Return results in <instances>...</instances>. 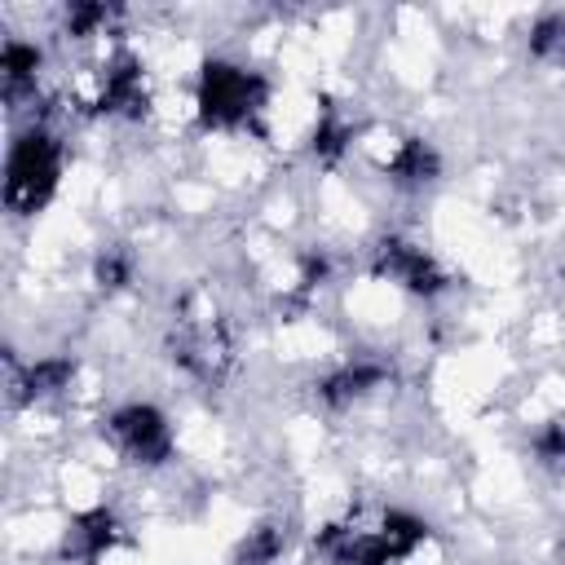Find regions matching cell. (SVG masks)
Wrapping results in <instances>:
<instances>
[{
	"mask_svg": "<svg viewBox=\"0 0 565 565\" xmlns=\"http://www.w3.org/2000/svg\"><path fill=\"white\" fill-rule=\"evenodd\" d=\"M530 450L543 468H565V424H543L534 437H530Z\"/></svg>",
	"mask_w": 565,
	"mask_h": 565,
	"instance_id": "cell-18",
	"label": "cell"
},
{
	"mask_svg": "<svg viewBox=\"0 0 565 565\" xmlns=\"http://www.w3.org/2000/svg\"><path fill=\"white\" fill-rule=\"evenodd\" d=\"M110 18H115V9H110V4L75 0V4H66L62 26H66V35H75V40H88V35H102V31L110 26Z\"/></svg>",
	"mask_w": 565,
	"mask_h": 565,
	"instance_id": "cell-16",
	"label": "cell"
},
{
	"mask_svg": "<svg viewBox=\"0 0 565 565\" xmlns=\"http://www.w3.org/2000/svg\"><path fill=\"white\" fill-rule=\"evenodd\" d=\"M384 177L393 185H402V190H424V185H433L441 177V154L424 137H402L384 159Z\"/></svg>",
	"mask_w": 565,
	"mask_h": 565,
	"instance_id": "cell-11",
	"label": "cell"
},
{
	"mask_svg": "<svg viewBox=\"0 0 565 565\" xmlns=\"http://www.w3.org/2000/svg\"><path fill=\"white\" fill-rule=\"evenodd\" d=\"M327 274H331V265H327V256H322V252H305V256H300V287H305V291L322 287V282H327Z\"/></svg>",
	"mask_w": 565,
	"mask_h": 565,
	"instance_id": "cell-19",
	"label": "cell"
},
{
	"mask_svg": "<svg viewBox=\"0 0 565 565\" xmlns=\"http://www.w3.org/2000/svg\"><path fill=\"white\" fill-rule=\"evenodd\" d=\"M349 141H353V124H344L335 110H327V115L318 119L313 137H309V150H313L318 163H335V159L349 150Z\"/></svg>",
	"mask_w": 565,
	"mask_h": 565,
	"instance_id": "cell-14",
	"label": "cell"
},
{
	"mask_svg": "<svg viewBox=\"0 0 565 565\" xmlns=\"http://www.w3.org/2000/svg\"><path fill=\"white\" fill-rule=\"evenodd\" d=\"M119 539H124L119 516L110 508H88V512L71 516L66 539H62V561L66 565H97Z\"/></svg>",
	"mask_w": 565,
	"mask_h": 565,
	"instance_id": "cell-9",
	"label": "cell"
},
{
	"mask_svg": "<svg viewBox=\"0 0 565 565\" xmlns=\"http://www.w3.org/2000/svg\"><path fill=\"white\" fill-rule=\"evenodd\" d=\"M428 521L406 512V508H384L371 525L358 516L327 521L313 530V547L331 565H402L428 543Z\"/></svg>",
	"mask_w": 565,
	"mask_h": 565,
	"instance_id": "cell-1",
	"label": "cell"
},
{
	"mask_svg": "<svg viewBox=\"0 0 565 565\" xmlns=\"http://www.w3.org/2000/svg\"><path fill=\"white\" fill-rule=\"evenodd\" d=\"M269 102V84L265 75L230 62V57H207L199 66V79H194V110H199V124L203 128H216V132H230V128H243L252 124Z\"/></svg>",
	"mask_w": 565,
	"mask_h": 565,
	"instance_id": "cell-3",
	"label": "cell"
},
{
	"mask_svg": "<svg viewBox=\"0 0 565 565\" xmlns=\"http://www.w3.org/2000/svg\"><path fill=\"white\" fill-rule=\"evenodd\" d=\"M62 181V141L44 124L22 128L4 154V207L13 216H35L49 207Z\"/></svg>",
	"mask_w": 565,
	"mask_h": 565,
	"instance_id": "cell-2",
	"label": "cell"
},
{
	"mask_svg": "<svg viewBox=\"0 0 565 565\" xmlns=\"http://www.w3.org/2000/svg\"><path fill=\"white\" fill-rule=\"evenodd\" d=\"M282 547H287V534H282L274 521H260V525H252V530L238 539L230 565H278Z\"/></svg>",
	"mask_w": 565,
	"mask_h": 565,
	"instance_id": "cell-13",
	"label": "cell"
},
{
	"mask_svg": "<svg viewBox=\"0 0 565 565\" xmlns=\"http://www.w3.org/2000/svg\"><path fill=\"white\" fill-rule=\"evenodd\" d=\"M40 66H44L40 44L9 35V40L0 44V84H4V97H9V102H18L22 93H35Z\"/></svg>",
	"mask_w": 565,
	"mask_h": 565,
	"instance_id": "cell-12",
	"label": "cell"
},
{
	"mask_svg": "<svg viewBox=\"0 0 565 565\" xmlns=\"http://www.w3.org/2000/svg\"><path fill=\"white\" fill-rule=\"evenodd\" d=\"M97 110L115 119H141L150 110V79L137 53H110L97 75Z\"/></svg>",
	"mask_w": 565,
	"mask_h": 565,
	"instance_id": "cell-7",
	"label": "cell"
},
{
	"mask_svg": "<svg viewBox=\"0 0 565 565\" xmlns=\"http://www.w3.org/2000/svg\"><path fill=\"white\" fill-rule=\"evenodd\" d=\"M106 437L137 468H163L177 455L172 424H168V415L154 402H124V406H115L106 415Z\"/></svg>",
	"mask_w": 565,
	"mask_h": 565,
	"instance_id": "cell-5",
	"label": "cell"
},
{
	"mask_svg": "<svg viewBox=\"0 0 565 565\" xmlns=\"http://www.w3.org/2000/svg\"><path fill=\"white\" fill-rule=\"evenodd\" d=\"M371 274L388 278L393 287H402L415 300H433L450 287V274L441 269V260L428 247H419L415 238H402V234H384L371 247Z\"/></svg>",
	"mask_w": 565,
	"mask_h": 565,
	"instance_id": "cell-6",
	"label": "cell"
},
{
	"mask_svg": "<svg viewBox=\"0 0 565 565\" xmlns=\"http://www.w3.org/2000/svg\"><path fill=\"white\" fill-rule=\"evenodd\" d=\"M132 274H137V260L128 247H102L93 260V282L102 291H124L132 282Z\"/></svg>",
	"mask_w": 565,
	"mask_h": 565,
	"instance_id": "cell-15",
	"label": "cell"
},
{
	"mask_svg": "<svg viewBox=\"0 0 565 565\" xmlns=\"http://www.w3.org/2000/svg\"><path fill=\"white\" fill-rule=\"evenodd\" d=\"M71 380H75V358H66V353L35 358V362H26V366L13 362V371H9L13 402H44V397H57L62 388H71Z\"/></svg>",
	"mask_w": 565,
	"mask_h": 565,
	"instance_id": "cell-10",
	"label": "cell"
},
{
	"mask_svg": "<svg viewBox=\"0 0 565 565\" xmlns=\"http://www.w3.org/2000/svg\"><path fill=\"white\" fill-rule=\"evenodd\" d=\"M530 53H534V57H556V53H565V18H561V13H543V18L530 26Z\"/></svg>",
	"mask_w": 565,
	"mask_h": 565,
	"instance_id": "cell-17",
	"label": "cell"
},
{
	"mask_svg": "<svg viewBox=\"0 0 565 565\" xmlns=\"http://www.w3.org/2000/svg\"><path fill=\"white\" fill-rule=\"evenodd\" d=\"M199 300L190 296L185 305H181V313H172L177 322H172V335H168V358H172V366H181L190 380H199V384H216L225 371H230V335H225V327H221V318L203 305V309H194Z\"/></svg>",
	"mask_w": 565,
	"mask_h": 565,
	"instance_id": "cell-4",
	"label": "cell"
},
{
	"mask_svg": "<svg viewBox=\"0 0 565 565\" xmlns=\"http://www.w3.org/2000/svg\"><path fill=\"white\" fill-rule=\"evenodd\" d=\"M388 380H393V366L384 358H349V362L331 366L327 375H318L313 380V393H318L322 406L349 411V406L366 402L371 393H380Z\"/></svg>",
	"mask_w": 565,
	"mask_h": 565,
	"instance_id": "cell-8",
	"label": "cell"
}]
</instances>
